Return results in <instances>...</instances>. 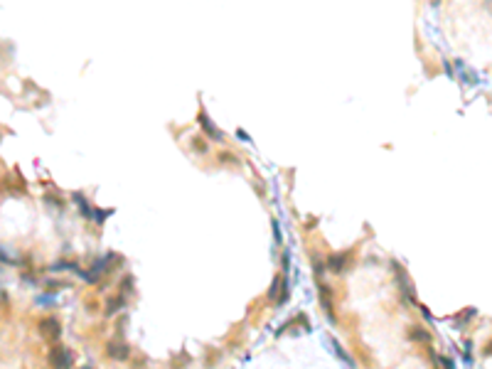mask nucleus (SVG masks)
<instances>
[{
	"label": "nucleus",
	"mask_w": 492,
	"mask_h": 369,
	"mask_svg": "<svg viewBox=\"0 0 492 369\" xmlns=\"http://www.w3.org/2000/svg\"><path fill=\"white\" fill-rule=\"evenodd\" d=\"M71 359H74V354L67 347H52V352H50V364H54V367H69Z\"/></svg>",
	"instance_id": "f257e3e1"
},
{
	"label": "nucleus",
	"mask_w": 492,
	"mask_h": 369,
	"mask_svg": "<svg viewBox=\"0 0 492 369\" xmlns=\"http://www.w3.org/2000/svg\"><path fill=\"white\" fill-rule=\"evenodd\" d=\"M40 330H42V335H45L47 340H59V335H62V327H59V322H57L54 318L42 320V322H40Z\"/></svg>",
	"instance_id": "f03ea898"
},
{
	"label": "nucleus",
	"mask_w": 492,
	"mask_h": 369,
	"mask_svg": "<svg viewBox=\"0 0 492 369\" xmlns=\"http://www.w3.org/2000/svg\"><path fill=\"white\" fill-rule=\"evenodd\" d=\"M200 121H202V126H204V128H207V133H209V135H212V138H221V135H219V133H217V131H214V126H212V123H209V121H207V118H204V114H202V116H200Z\"/></svg>",
	"instance_id": "7ed1b4c3"
}]
</instances>
